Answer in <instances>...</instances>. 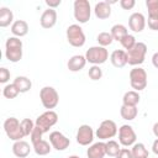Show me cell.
I'll list each match as a JSON object with an SVG mask.
<instances>
[{
	"mask_svg": "<svg viewBox=\"0 0 158 158\" xmlns=\"http://www.w3.org/2000/svg\"><path fill=\"white\" fill-rule=\"evenodd\" d=\"M146 53H147V44L143 42H137L133 46V48L127 51V63L133 67L142 64L144 62Z\"/></svg>",
	"mask_w": 158,
	"mask_h": 158,
	"instance_id": "cell-5",
	"label": "cell"
},
{
	"mask_svg": "<svg viewBox=\"0 0 158 158\" xmlns=\"http://www.w3.org/2000/svg\"><path fill=\"white\" fill-rule=\"evenodd\" d=\"M105 143H106V154L109 157H116L120 153L121 148H120V143L118 142H116L114 139H109Z\"/></svg>",
	"mask_w": 158,
	"mask_h": 158,
	"instance_id": "cell-30",
	"label": "cell"
},
{
	"mask_svg": "<svg viewBox=\"0 0 158 158\" xmlns=\"http://www.w3.org/2000/svg\"><path fill=\"white\" fill-rule=\"evenodd\" d=\"M31 147H30V143H27L26 141L21 139V141H16L14 142L12 144V153L15 157L17 158H26L30 152H31Z\"/></svg>",
	"mask_w": 158,
	"mask_h": 158,
	"instance_id": "cell-18",
	"label": "cell"
},
{
	"mask_svg": "<svg viewBox=\"0 0 158 158\" xmlns=\"http://www.w3.org/2000/svg\"><path fill=\"white\" fill-rule=\"evenodd\" d=\"M96 41H98L99 46L106 48V46H110L112 43L114 38H112V36H111L110 32H100L98 35V37H96Z\"/></svg>",
	"mask_w": 158,
	"mask_h": 158,
	"instance_id": "cell-32",
	"label": "cell"
},
{
	"mask_svg": "<svg viewBox=\"0 0 158 158\" xmlns=\"http://www.w3.org/2000/svg\"><path fill=\"white\" fill-rule=\"evenodd\" d=\"M5 57L9 62L17 63L22 58V41L19 37H9L5 42Z\"/></svg>",
	"mask_w": 158,
	"mask_h": 158,
	"instance_id": "cell-1",
	"label": "cell"
},
{
	"mask_svg": "<svg viewBox=\"0 0 158 158\" xmlns=\"http://www.w3.org/2000/svg\"><path fill=\"white\" fill-rule=\"evenodd\" d=\"M88 158H104L106 156V143L102 141L93 143L86 151Z\"/></svg>",
	"mask_w": 158,
	"mask_h": 158,
	"instance_id": "cell-17",
	"label": "cell"
},
{
	"mask_svg": "<svg viewBox=\"0 0 158 158\" xmlns=\"http://www.w3.org/2000/svg\"><path fill=\"white\" fill-rule=\"evenodd\" d=\"M4 131L6 136L14 142L21 141L25 137L22 128H21V122L16 117H7L4 121Z\"/></svg>",
	"mask_w": 158,
	"mask_h": 158,
	"instance_id": "cell-3",
	"label": "cell"
},
{
	"mask_svg": "<svg viewBox=\"0 0 158 158\" xmlns=\"http://www.w3.org/2000/svg\"><path fill=\"white\" fill-rule=\"evenodd\" d=\"M42 136H43L42 130H41V128H38V127L36 126V127H35V130H33V132L31 133V143H32V144H35V143H37L38 141L43 139V138H42Z\"/></svg>",
	"mask_w": 158,
	"mask_h": 158,
	"instance_id": "cell-36",
	"label": "cell"
},
{
	"mask_svg": "<svg viewBox=\"0 0 158 158\" xmlns=\"http://www.w3.org/2000/svg\"><path fill=\"white\" fill-rule=\"evenodd\" d=\"M35 127H36V125L31 118H23L21 121V128H22V132L25 136H31Z\"/></svg>",
	"mask_w": 158,
	"mask_h": 158,
	"instance_id": "cell-33",
	"label": "cell"
},
{
	"mask_svg": "<svg viewBox=\"0 0 158 158\" xmlns=\"http://www.w3.org/2000/svg\"><path fill=\"white\" fill-rule=\"evenodd\" d=\"M14 84L15 86L17 88V90L20 93H27L31 90L32 88V81L31 79H28L27 77H23V75H19L14 79Z\"/></svg>",
	"mask_w": 158,
	"mask_h": 158,
	"instance_id": "cell-24",
	"label": "cell"
},
{
	"mask_svg": "<svg viewBox=\"0 0 158 158\" xmlns=\"http://www.w3.org/2000/svg\"><path fill=\"white\" fill-rule=\"evenodd\" d=\"M40 23L43 28H52L57 23V11L54 9H47L42 12L40 17Z\"/></svg>",
	"mask_w": 158,
	"mask_h": 158,
	"instance_id": "cell-16",
	"label": "cell"
},
{
	"mask_svg": "<svg viewBox=\"0 0 158 158\" xmlns=\"http://www.w3.org/2000/svg\"><path fill=\"white\" fill-rule=\"evenodd\" d=\"M110 60L115 68H122L127 64V52L123 49H115L110 54Z\"/></svg>",
	"mask_w": 158,
	"mask_h": 158,
	"instance_id": "cell-19",
	"label": "cell"
},
{
	"mask_svg": "<svg viewBox=\"0 0 158 158\" xmlns=\"http://www.w3.org/2000/svg\"><path fill=\"white\" fill-rule=\"evenodd\" d=\"M120 43H121V46H122V47L126 49V52H127V51H130L131 48H133V46L137 43V41H136V37H135L133 35H130V33H128L127 36H125V37L121 40Z\"/></svg>",
	"mask_w": 158,
	"mask_h": 158,
	"instance_id": "cell-34",
	"label": "cell"
},
{
	"mask_svg": "<svg viewBox=\"0 0 158 158\" xmlns=\"http://www.w3.org/2000/svg\"><path fill=\"white\" fill-rule=\"evenodd\" d=\"M40 99H41L43 107L47 110L54 109L59 102L58 91L53 86H43L40 91Z\"/></svg>",
	"mask_w": 158,
	"mask_h": 158,
	"instance_id": "cell-6",
	"label": "cell"
},
{
	"mask_svg": "<svg viewBox=\"0 0 158 158\" xmlns=\"http://www.w3.org/2000/svg\"><path fill=\"white\" fill-rule=\"evenodd\" d=\"M138 114V110H137V106H126V105H122L121 109H120V115L123 120H127V121H132L136 118Z\"/></svg>",
	"mask_w": 158,
	"mask_h": 158,
	"instance_id": "cell-28",
	"label": "cell"
},
{
	"mask_svg": "<svg viewBox=\"0 0 158 158\" xmlns=\"http://www.w3.org/2000/svg\"><path fill=\"white\" fill-rule=\"evenodd\" d=\"M136 5V1L135 0H121L120 1V6L123 9V10H131L133 9Z\"/></svg>",
	"mask_w": 158,
	"mask_h": 158,
	"instance_id": "cell-38",
	"label": "cell"
},
{
	"mask_svg": "<svg viewBox=\"0 0 158 158\" xmlns=\"http://www.w3.org/2000/svg\"><path fill=\"white\" fill-rule=\"evenodd\" d=\"M65 36H67V41L70 46L73 47H83L85 44V33L83 31V28L77 25V23H73V25H69L67 31H65Z\"/></svg>",
	"mask_w": 158,
	"mask_h": 158,
	"instance_id": "cell-2",
	"label": "cell"
},
{
	"mask_svg": "<svg viewBox=\"0 0 158 158\" xmlns=\"http://www.w3.org/2000/svg\"><path fill=\"white\" fill-rule=\"evenodd\" d=\"M137 135L132 126L130 125H122L118 128V143L123 147H130L136 143Z\"/></svg>",
	"mask_w": 158,
	"mask_h": 158,
	"instance_id": "cell-11",
	"label": "cell"
},
{
	"mask_svg": "<svg viewBox=\"0 0 158 158\" xmlns=\"http://www.w3.org/2000/svg\"><path fill=\"white\" fill-rule=\"evenodd\" d=\"M116 133H117V125H116V122L112 121V120H104L99 125V127H98V130L95 132V136L99 139L105 141V139H110V138L115 137Z\"/></svg>",
	"mask_w": 158,
	"mask_h": 158,
	"instance_id": "cell-10",
	"label": "cell"
},
{
	"mask_svg": "<svg viewBox=\"0 0 158 158\" xmlns=\"http://www.w3.org/2000/svg\"><path fill=\"white\" fill-rule=\"evenodd\" d=\"M32 148H33V151H35V153H36L37 156H47V154L51 152L52 146H51L49 142H47L46 139H41V141H38L37 143L32 144Z\"/></svg>",
	"mask_w": 158,
	"mask_h": 158,
	"instance_id": "cell-27",
	"label": "cell"
},
{
	"mask_svg": "<svg viewBox=\"0 0 158 158\" xmlns=\"http://www.w3.org/2000/svg\"><path fill=\"white\" fill-rule=\"evenodd\" d=\"M58 122V114L53 110H47L44 111L43 114H41L36 121H35V125L42 130L43 133L48 132L51 127H53L56 123Z\"/></svg>",
	"mask_w": 158,
	"mask_h": 158,
	"instance_id": "cell-9",
	"label": "cell"
},
{
	"mask_svg": "<svg viewBox=\"0 0 158 158\" xmlns=\"http://www.w3.org/2000/svg\"><path fill=\"white\" fill-rule=\"evenodd\" d=\"M14 22L15 21H14L12 11L6 6L0 7V27H7V26L12 25Z\"/></svg>",
	"mask_w": 158,
	"mask_h": 158,
	"instance_id": "cell-23",
	"label": "cell"
},
{
	"mask_svg": "<svg viewBox=\"0 0 158 158\" xmlns=\"http://www.w3.org/2000/svg\"><path fill=\"white\" fill-rule=\"evenodd\" d=\"M86 64V58L85 56H81V54H75L73 57L69 58L68 63H67V67L70 72H80Z\"/></svg>",
	"mask_w": 158,
	"mask_h": 158,
	"instance_id": "cell-21",
	"label": "cell"
},
{
	"mask_svg": "<svg viewBox=\"0 0 158 158\" xmlns=\"http://www.w3.org/2000/svg\"><path fill=\"white\" fill-rule=\"evenodd\" d=\"M49 143H51L52 148H54L56 151H64L69 147L70 141L62 132L53 131V132L49 133Z\"/></svg>",
	"mask_w": 158,
	"mask_h": 158,
	"instance_id": "cell-13",
	"label": "cell"
},
{
	"mask_svg": "<svg viewBox=\"0 0 158 158\" xmlns=\"http://www.w3.org/2000/svg\"><path fill=\"white\" fill-rule=\"evenodd\" d=\"M62 4V0H46V5L48 9H56Z\"/></svg>",
	"mask_w": 158,
	"mask_h": 158,
	"instance_id": "cell-40",
	"label": "cell"
},
{
	"mask_svg": "<svg viewBox=\"0 0 158 158\" xmlns=\"http://www.w3.org/2000/svg\"><path fill=\"white\" fill-rule=\"evenodd\" d=\"M152 152H153L156 156H158V138L154 139V142H153V144H152Z\"/></svg>",
	"mask_w": 158,
	"mask_h": 158,
	"instance_id": "cell-42",
	"label": "cell"
},
{
	"mask_svg": "<svg viewBox=\"0 0 158 158\" xmlns=\"http://www.w3.org/2000/svg\"><path fill=\"white\" fill-rule=\"evenodd\" d=\"M130 84L135 91H141L147 86V72L141 67H135L130 72Z\"/></svg>",
	"mask_w": 158,
	"mask_h": 158,
	"instance_id": "cell-8",
	"label": "cell"
},
{
	"mask_svg": "<svg viewBox=\"0 0 158 158\" xmlns=\"http://www.w3.org/2000/svg\"><path fill=\"white\" fill-rule=\"evenodd\" d=\"M74 19L79 23H86L91 16V6L88 0H75L73 4Z\"/></svg>",
	"mask_w": 158,
	"mask_h": 158,
	"instance_id": "cell-4",
	"label": "cell"
},
{
	"mask_svg": "<svg viewBox=\"0 0 158 158\" xmlns=\"http://www.w3.org/2000/svg\"><path fill=\"white\" fill-rule=\"evenodd\" d=\"M152 131H153V135L158 138V122H156L154 125H153V127H152Z\"/></svg>",
	"mask_w": 158,
	"mask_h": 158,
	"instance_id": "cell-43",
	"label": "cell"
},
{
	"mask_svg": "<svg viewBox=\"0 0 158 158\" xmlns=\"http://www.w3.org/2000/svg\"><path fill=\"white\" fill-rule=\"evenodd\" d=\"M88 75L91 80H99L101 79L102 77V70L100 68V65H91L89 68V72H88Z\"/></svg>",
	"mask_w": 158,
	"mask_h": 158,
	"instance_id": "cell-35",
	"label": "cell"
},
{
	"mask_svg": "<svg viewBox=\"0 0 158 158\" xmlns=\"http://www.w3.org/2000/svg\"><path fill=\"white\" fill-rule=\"evenodd\" d=\"M9 79H10V72H9V69L5 68V67H1L0 68V83L5 84V83L9 81Z\"/></svg>",
	"mask_w": 158,
	"mask_h": 158,
	"instance_id": "cell-37",
	"label": "cell"
},
{
	"mask_svg": "<svg viewBox=\"0 0 158 158\" xmlns=\"http://www.w3.org/2000/svg\"><path fill=\"white\" fill-rule=\"evenodd\" d=\"M152 64L154 65V68L158 69V52L153 53V56H152Z\"/></svg>",
	"mask_w": 158,
	"mask_h": 158,
	"instance_id": "cell-41",
	"label": "cell"
},
{
	"mask_svg": "<svg viewBox=\"0 0 158 158\" xmlns=\"http://www.w3.org/2000/svg\"><path fill=\"white\" fill-rule=\"evenodd\" d=\"M11 33L15 37H23L28 33V23L25 20H16L11 25Z\"/></svg>",
	"mask_w": 158,
	"mask_h": 158,
	"instance_id": "cell-22",
	"label": "cell"
},
{
	"mask_svg": "<svg viewBox=\"0 0 158 158\" xmlns=\"http://www.w3.org/2000/svg\"><path fill=\"white\" fill-rule=\"evenodd\" d=\"M115 158H133V156H132L131 149H128V148H121L120 153Z\"/></svg>",
	"mask_w": 158,
	"mask_h": 158,
	"instance_id": "cell-39",
	"label": "cell"
},
{
	"mask_svg": "<svg viewBox=\"0 0 158 158\" xmlns=\"http://www.w3.org/2000/svg\"><path fill=\"white\" fill-rule=\"evenodd\" d=\"M139 94L138 91H135V90H130V91H126L123 94V98H122V105H126V106H137L138 102H139Z\"/></svg>",
	"mask_w": 158,
	"mask_h": 158,
	"instance_id": "cell-26",
	"label": "cell"
},
{
	"mask_svg": "<svg viewBox=\"0 0 158 158\" xmlns=\"http://www.w3.org/2000/svg\"><path fill=\"white\" fill-rule=\"evenodd\" d=\"M68 158H80L79 156H75V154H73V156H69Z\"/></svg>",
	"mask_w": 158,
	"mask_h": 158,
	"instance_id": "cell-44",
	"label": "cell"
},
{
	"mask_svg": "<svg viewBox=\"0 0 158 158\" xmlns=\"http://www.w3.org/2000/svg\"><path fill=\"white\" fill-rule=\"evenodd\" d=\"M110 33H111V36H112V38H114L115 41L121 42V40H122L125 36L128 35V31H127V27H126L125 25H122V23H116V25H114V26L111 27Z\"/></svg>",
	"mask_w": 158,
	"mask_h": 158,
	"instance_id": "cell-25",
	"label": "cell"
},
{
	"mask_svg": "<svg viewBox=\"0 0 158 158\" xmlns=\"http://www.w3.org/2000/svg\"><path fill=\"white\" fill-rule=\"evenodd\" d=\"M20 94V91L17 90V88L15 86L14 83L11 84H6L2 89V95L6 98V99H15L17 95Z\"/></svg>",
	"mask_w": 158,
	"mask_h": 158,
	"instance_id": "cell-31",
	"label": "cell"
},
{
	"mask_svg": "<svg viewBox=\"0 0 158 158\" xmlns=\"http://www.w3.org/2000/svg\"><path fill=\"white\" fill-rule=\"evenodd\" d=\"M86 62L91 63L93 65H100L109 59V52L105 47L101 46H93L85 53Z\"/></svg>",
	"mask_w": 158,
	"mask_h": 158,
	"instance_id": "cell-7",
	"label": "cell"
},
{
	"mask_svg": "<svg viewBox=\"0 0 158 158\" xmlns=\"http://www.w3.org/2000/svg\"><path fill=\"white\" fill-rule=\"evenodd\" d=\"M128 27L136 33H139L146 27V17L141 12H133L128 17Z\"/></svg>",
	"mask_w": 158,
	"mask_h": 158,
	"instance_id": "cell-15",
	"label": "cell"
},
{
	"mask_svg": "<svg viewBox=\"0 0 158 158\" xmlns=\"http://www.w3.org/2000/svg\"><path fill=\"white\" fill-rule=\"evenodd\" d=\"M131 152H132L133 158H148V154H149L148 153V149L146 148V146L143 143H141V142L135 143L132 146Z\"/></svg>",
	"mask_w": 158,
	"mask_h": 158,
	"instance_id": "cell-29",
	"label": "cell"
},
{
	"mask_svg": "<svg viewBox=\"0 0 158 158\" xmlns=\"http://www.w3.org/2000/svg\"><path fill=\"white\" fill-rule=\"evenodd\" d=\"M94 131L91 128V126L89 125H80L78 131H77V142L80 146H89L93 143L94 141Z\"/></svg>",
	"mask_w": 158,
	"mask_h": 158,
	"instance_id": "cell-12",
	"label": "cell"
},
{
	"mask_svg": "<svg viewBox=\"0 0 158 158\" xmlns=\"http://www.w3.org/2000/svg\"><path fill=\"white\" fill-rule=\"evenodd\" d=\"M148 10V27L152 31H158V0H146Z\"/></svg>",
	"mask_w": 158,
	"mask_h": 158,
	"instance_id": "cell-14",
	"label": "cell"
},
{
	"mask_svg": "<svg viewBox=\"0 0 158 158\" xmlns=\"http://www.w3.org/2000/svg\"><path fill=\"white\" fill-rule=\"evenodd\" d=\"M94 14L99 20H105L111 16V6L107 1H99L94 6Z\"/></svg>",
	"mask_w": 158,
	"mask_h": 158,
	"instance_id": "cell-20",
	"label": "cell"
}]
</instances>
